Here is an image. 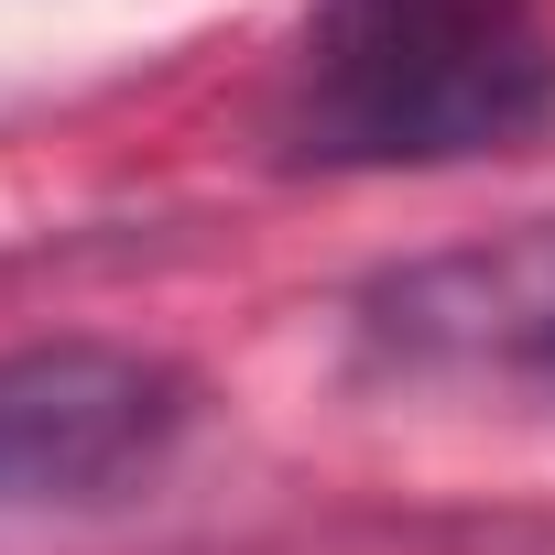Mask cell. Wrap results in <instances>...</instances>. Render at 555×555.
Segmentation results:
<instances>
[{"instance_id": "3957f363", "label": "cell", "mask_w": 555, "mask_h": 555, "mask_svg": "<svg viewBox=\"0 0 555 555\" xmlns=\"http://www.w3.org/2000/svg\"><path fill=\"white\" fill-rule=\"evenodd\" d=\"M360 338L403 371H555V218L371 272Z\"/></svg>"}, {"instance_id": "7a4b0ae2", "label": "cell", "mask_w": 555, "mask_h": 555, "mask_svg": "<svg viewBox=\"0 0 555 555\" xmlns=\"http://www.w3.org/2000/svg\"><path fill=\"white\" fill-rule=\"evenodd\" d=\"M196 425V382L131 338L0 349V512L131 501Z\"/></svg>"}, {"instance_id": "6da1fadb", "label": "cell", "mask_w": 555, "mask_h": 555, "mask_svg": "<svg viewBox=\"0 0 555 555\" xmlns=\"http://www.w3.org/2000/svg\"><path fill=\"white\" fill-rule=\"evenodd\" d=\"M555 120L544 0H317L272 99V153L306 175H436Z\"/></svg>"}]
</instances>
